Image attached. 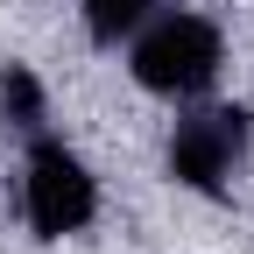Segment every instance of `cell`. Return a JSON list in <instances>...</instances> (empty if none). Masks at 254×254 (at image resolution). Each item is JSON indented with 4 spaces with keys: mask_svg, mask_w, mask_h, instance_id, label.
I'll list each match as a JSON object with an SVG mask.
<instances>
[{
    "mask_svg": "<svg viewBox=\"0 0 254 254\" xmlns=\"http://www.w3.org/2000/svg\"><path fill=\"white\" fill-rule=\"evenodd\" d=\"M127 71H134L141 92L155 99H198V92L219 78V64H226V43H219V28L190 7H155L134 36H127Z\"/></svg>",
    "mask_w": 254,
    "mask_h": 254,
    "instance_id": "cell-1",
    "label": "cell"
},
{
    "mask_svg": "<svg viewBox=\"0 0 254 254\" xmlns=\"http://www.w3.org/2000/svg\"><path fill=\"white\" fill-rule=\"evenodd\" d=\"M21 212L43 240H64V233H85L92 212H99V184H92L85 155L64 148L50 134H36L28 148V177H21Z\"/></svg>",
    "mask_w": 254,
    "mask_h": 254,
    "instance_id": "cell-2",
    "label": "cell"
},
{
    "mask_svg": "<svg viewBox=\"0 0 254 254\" xmlns=\"http://www.w3.org/2000/svg\"><path fill=\"white\" fill-rule=\"evenodd\" d=\"M247 141H254L247 106H198L170 134V177L190 190H226L233 170L247 163Z\"/></svg>",
    "mask_w": 254,
    "mask_h": 254,
    "instance_id": "cell-3",
    "label": "cell"
},
{
    "mask_svg": "<svg viewBox=\"0 0 254 254\" xmlns=\"http://www.w3.org/2000/svg\"><path fill=\"white\" fill-rule=\"evenodd\" d=\"M155 7H163V0H85V28H92V43H127V36H134V28L155 14Z\"/></svg>",
    "mask_w": 254,
    "mask_h": 254,
    "instance_id": "cell-4",
    "label": "cell"
},
{
    "mask_svg": "<svg viewBox=\"0 0 254 254\" xmlns=\"http://www.w3.org/2000/svg\"><path fill=\"white\" fill-rule=\"evenodd\" d=\"M0 106H7V120L28 127V134L43 127V85H36L28 64H7V78H0Z\"/></svg>",
    "mask_w": 254,
    "mask_h": 254,
    "instance_id": "cell-5",
    "label": "cell"
}]
</instances>
